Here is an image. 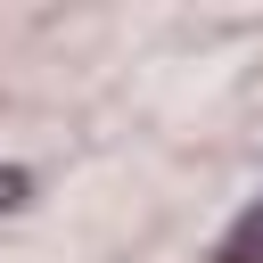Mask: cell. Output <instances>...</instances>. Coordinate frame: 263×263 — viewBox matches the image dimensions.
<instances>
[{"label": "cell", "instance_id": "1", "mask_svg": "<svg viewBox=\"0 0 263 263\" xmlns=\"http://www.w3.org/2000/svg\"><path fill=\"white\" fill-rule=\"evenodd\" d=\"M222 263H263V205L230 230V247H222Z\"/></svg>", "mask_w": 263, "mask_h": 263}]
</instances>
